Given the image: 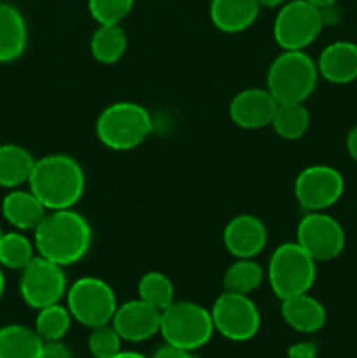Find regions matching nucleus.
<instances>
[{
  "label": "nucleus",
  "instance_id": "f257e3e1",
  "mask_svg": "<svg viewBox=\"0 0 357 358\" xmlns=\"http://www.w3.org/2000/svg\"><path fill=\"white\" fill-rule=\"evenodd\" d=\"M91 243L93 231L90 222L74 208L48 212L34 231L37 254L62 268L83 261Z\"/></svg>",
  "mask_w": 357,
  "mask_h": 358
},
{
  "label": "nucleus",
  "instance_id": "f03ea898",
  "mask_svg": "<svg viewBox=\"0 0 357 358\" xmlns=\"http://www.w3.org/2000/svg\"><path fill=\"white\" fill-rule=\"evenodd\" d=\"M28 189L48 212L74 208L84 194L86 175L74 157L66 154H49L35 159Z\"/></svg>",
  "mask_w": 357,
  "mask_h": 358
},
{
  "label": "nucleus",
  "instance_id": "7ed1b4c3",
  "mask_svg": "<svg viewBox=\"0 0 357 358\" xmlns=\"http://www.w3.org/2000/svg\"><path fill=\"white\" fill-rule=\"evenodd\" d=\"M153 117L149 110L135 101H118L98 115L94 133L107 149L125 152L142 145L153 133Z\"/></svg>",
  "mask_w": 357,
  "mask_h": 358
},
{
  "label": "nucleus",
  "instance_id": "20e7f679",
  "mask_svg": "<svg viewBox=\"0 0 357 358\" xmlns=\"http://www.w3.org/2000/svg\"><path fill=\"white\" fill-rule=\"evenodd\" d=\"M317 62L304 51H282L270 65L266 90L279 103H304L318 83Z\"/></svg>",
  "mask_w": 357,
  "mask_h": 358
},
{
  "label": "nucleus",
  "instance_id": "39448f33",
  "mask_svg": "<svg viewBox=\"0 0 357 358\" xmlns=\"http://www.w3.org/2000/svg\"><path fill=\"white\" fill-rule=\"evenodd\" d=\"M268 283L280 301L310 292L317 278V262L296 243L279 245L268 262Z\"/></svg>",
  "mask_w": 357,
  "mask_h": 358
},
{
  "label": "nucleus",
  "instance_id": "423d86ee",
  "mask_svg": "<svg viewBox=\"0 0 357 358\" xmlns=\"http://www.w3.org/2000/svg\"><path fill=\"white\" fill-rule=\"evenodd\" d=\"M216 332L212 313L192 301H174L161 311L160 334L164 343L195 352L205 346Z\"/></svg>",
  "mask_w": 357,
  "mask_h": 358
},
{
  "label": "nucleus",
  "instance_id": "0eeeda50",
  "mask_svg": "<svg viewBox=\"0 0 357 358\" xmlns=\"http://www.w3.org/2000/svg\"><path fill=\"white\" fill-rule=\"evenodd\" d=\"M65 297L74 320L90 329L111 324L119 306L114 289L98 276H83L76 280L69 287Z\"/></svg>",
  "mask_w": 357,
  "mask_h": 358
},
{
  "label": "nucleus",
  "instance_id": "6e6552de",
  "mask_svg": "<svg viewBox=\"0 0 357 358\" xmlns=\"http://www.w3.org/2000/svg\"><path fill=\"white\" fill-rule=\"evenodd\" d=\"M324 28L318 7L307 0H289L279 7L273 21V38L282 51H304Z\"/></svg>",
  "mask_w": 357,
  "mask_h": 358
},
{
  "label": "nucleus",
  "instance_id": "1a4fd4ad",
  "mask_svg": "<svg viewBox=\"0 0 357 358\" xmlns=\"http://www.w3.org/2000/svg\"><path fill=\"white\" fill-rule=\"evenodd\" d=\"M210 313H212L214 329L230 341H251L261 329L259 308L245 294H234L224 290L214 301Z\"/></svg>",
  "mask_w": 357,
  "mask_h": 358
},
{
  "label": "nucleus",
  "instance_id": "9d476101",
  "mask_svg": "<svg viewBox=\"0 0 357 358\" xmlns=\"http://www.w3.org/2000/svg\"><path fill=\"white\" fill-rule=\"evenodd\" d=\"M66 276L62 266L35 255L30 264L21 269L20 296L24 304L34 310H42L62 303L66 296Z\"/></svg>",
  "mask_w": 357,
  "mask_h": 358
},
{
  "label": "nucleus",
  "instance_id": "9b49d317",
  "mask_svg": "<svg viewBox=\"0 0 357 358\" xmlns=\"http://www.w3.org/2000/svg\"><path fill=\"white\" fill-rule=\"evenodd\" d=\"M345 178L329 164H312L294 180V196L307 212H326L342 199Z\"/></svg>",
  "mask_w": 357,
  "mask_h": 358
},
{
  "label": "nucleus",
  "instance_id": "f8f14e48",
  "mask_svg": "<svg viewBox=\"0 0 357 358\" xmlns=\"http://www.w3.org/2000/svg\"><path fill=\"white\" fill-rule=\"evenodd\" d=\"M296 243L315 262L338 257L346 243L343 226L326 212H308L296 227Z\"/></svg>",
  "mask_w": 357,
  "mask_h": 358
},
{
  "label": "nucleus",
  "instance_id": "ddd939ff",
  "mask_svg": "<svg viewBox=\"0 0 357 358\" xmlns=\"http://www.w3.org/2000/svg\"><path fill=\"white\" fill-rule=\"evenodd\" d=\"M111 324L122 341L144 343L160 332L161 311L136 297L118 306Z\"/></svg>",
  "mask_w": 357,
  "mask_h": 358
},
{
  "label": "nucleus",
  "instance_id": "4468645a",
  "mask_svg": "<svg viewBox=\"0 0 357 358\" xmlns=\"http://www.w3.org/2000/svg\"><path fill=\"white\" fill-rule=\"evenodd\" d=\"M279 101L266 87H248L234 94L227 107L230 119L244 129H261L272 124Z\"/></svg>",
  "mask_w": 357,
  "mask_h": 358
},
{
  "label": "nucleus",
  "instance_id": "2eb2a0df",
  "mask_svg": "<svg viewBox=\"0 0 357 358\" xmlns=\"http://www.w3.org/2000/svg\"><path fill=\"white\" fill-rule=\"evenodd\" d=\"M223 243L234 259H254L265 250L268 243V231L261 219L241 213L226 224Z\"/></svg>",
  "mask_w": 357,
  "mask_h": 358
},
{
  "label": "nucleus",
  "instance_id": "dca6fc26",
  "mask_svg": "<svg viewBox=\"0 0 357 358\" xmlns=\"http://www.w3.org/2000/svg\"><path fill=\"white\" fill-rule=\"evenodd\" d=\"M318 76L331 84H350L357 79V44L336 41L326 45L317 59Z\"/></svg>",
  "mask_w": 357,
  "mask_h": 358
},
{
  "label": "nucleus",
  "instance_id": "f3484780",
  "mask_svg": "<svg viewBox=\"0 0 357 358\" xmlns=\"http://www.w3.org/2000/svg\"><path fill=\"white\" fill-rule=\"evenodd\" d=\"M280 315L293 331L301 332V334L318 332L328 320V311H326L324 304L308 292L284 299L282 306H280Z\"/></svg>",
  "mask_w": 357,
  "mask_h": 358
},
{
  "label": "nucleus",
  "instance_id": "a211bd4d",
  "mask_svg": "<svg viewBox=\"0 0 357 358\" xmlns=\"http://www.w3.org/2000/svg\"><path fill=\"white\" fill-rule=\"evenodd\" d=\"M258 0H210V21L224 34H240L255 23L259 16Z\"/></svg>",
  "mask_w": 357,
  "mask_h": 358
},
{
  "label": "nucleus",
  "instance_id": "6ab92c4d",
  "mask_svg": "<svg viewBox=\"0 0 357 358\" xmlns=\"http://www.w3.org/2000/svg\"><path fill=\"white\" fill-rule=\"evenodd\" d=\"M48 210L37 196L28 189H10L2 199V215L16 231H35L42 222Z\"/></svg>",
  "mask_w": 357,
  "mask_h": 358
},
{
  "label": "nucleus",
  "instance_id": "aec40b11",
  "mask_svg": "<svg viewBox=\"0 0 357 358\" xmlns=\"http://www.w3.org/2000/svg\"><path fill=\"white\" fill-rule=\"evenodd\" d=\"M28 44V27L18 7L0 2V63H13L23 56Z\"/></svg>",
  "mask_w": 357,
  "mask_h": 358
},
{
  "label": "nucleus",
  "instance_id": "412c9836",
  "mask_svg": "<svg viewBox=\"0 0 357 358\" xmlns=\"http://www.w3.org/2000/svg\"><path fill=\"white\" fill-rule=\"evenodd\" d=\"M35 157L30 150L16 143H2L0 145V187L18 189L28 184Z\"/></svg>",
  "mask_w": 357,
  "mask_h": 358
},
{
  "label": "nucleus",
  "instance_id": "4be33fe9",
  "mask_svg": "<svg viewBox=\"0 0 357 358\" xmlns=\"http://www.w3.org/2000/svg\"><path fill=\"white\" fill-rule=\"evenodd\" d=\"M42 345L35 329L21 324L0 327V358H38Z\"/></svg>",
  "mask_w": 357,
  "mask_h": 358
},
{
  "label": "nucleus",
  "instance_id": "5701e85b",
  "mask_svg": "<svg viewBox=\"0 0 357 358\" xmlns=\"http://www.w3.org/2000/svg\"><path fill=\"white\" fill-rule=\"evenodd\" d=\"M128 48L126 31L121 24H98L90 41V52L102 65L118 63Z\"/></svg>",
  "mask_w": 357,
  "mask_h": 358
},
{
  "label": "nucleus",
  "instance_id": "b1692460",
  "mask_svg": "<svg viewBox=\"0 0 357 358\" xmlns=\"http://www.w3.org/2000/svg\"><path fill=\"white\" fill-rule=\"evenodd\" d=\"M310 121V112L304 103H279L270 126L280 138L293 142L307 135Z\"/></svg>",
  "mask_w": 357,
  "mask_h": 358
},
{
  "label": "nucleus",
  "instance_id": "393cba45",
  "mask_svg": "<svg viewBox=\"0 0 357 358\" xmlns=\"http://www.w3.org/2000/svg\"><path fill=\"white\" fill-rule=\"evenodd\" d=\"M262 278L265 271L259 262H255L254 259H237L224 273L223 287L226 292L251 296L254 290L259 289Z\"/></svg>",
  "mask_w": 357,
  "mask_h": 358
},
{
  "label": "nucleus",
  "instance_id": "a878e982",
  "mask_svg": "<svg viewBox=\"0 0 357 358\" xmlns=\"http://www.w3.org/2000/svg\"><path fill=\"white\" fill-rule=\"evenodd\" d=\"M35 257V245L21 231L4 233L0 240V266L13 271L27 268Z\"/></svg>",
  "mask_w": 357,
  "mask_h": 358
},
{
  "label": "nucleus",
  "instance_id": "bb28decb",
  "mask_svg": "<svg viewBox=\"0 0 357 358\" xmlns=\"http://www.w3.org/2000/svg\"><path fill=\"white\" fill-rule=\"evenodd\" d=\"M72 320L69 308L63 306L62 303L51 304L38 310L34 329L42 341H62L70 331Z\"/></svg>",
  "mask_w": 357,
  "mask_h": 358
},
{
  "label": "nucleus",
  "instance_id": "cd10ccee",
  "mask_svg": "<svg viewBox=\"0 0 357 358\" xmlns=\"http://www.w3.org/2000/svg\"><path fill=\"white\" fill-rule=\"evenodd\" d=\"M139 299L146 301L147 304L156 310L163 311L175 301V289L172 280L161 271H149L139 280L136 285Z\"/></svg>",
  "mask_w": 357,
  "mask_h": 358
},
{
  "label": "nucleus",
  "instance_id": "c85d7f7f",
  "mask_svg": "<svg viewBox=\"0 0 357 358\" xmlns=\"http://www.w3.org/2000/svg\"><path fill=\"white\" fill-rule=\"evenodd\" d=\"M121 336L112 324L93 327L88 338V350L93 358H112L121 352Z\"/></svg>",
  "mask_w": 357,
  "mask_h": 358
},
{
  "label": "nucleus",
  "instance_id": "c756f323",
  "mask_svg": "<svg viewBox=\"0 0 357 358\" xmlns=\"http://www.w3.org/2000/svg\"><path fill=\"white\" fill-rule=\"evenodd\" d=\"M135 0H88V10L98 24H121Z\"/></svg>",
  "mask_w": 357,
  "mask_h": 358
},
{
  "label": "nucleus",
  "instance_id": "7c9ffc66",
  "mask_svg": "<svg viewBox=\"0 0 357 358\" xmlns=\"http://www.w3.org/2000/svg\"><path fill=\"white\" fill-rule=\"evenodd\" d=\"M38 358H74L72 352L62 341H44Z\"/></svg>",
  "mask_w": 357,
  "mask_h": 358
},
{
  "label": "nucleus",
  "instance_id": "2f4dec72",
  "mask_svg": "<svg viewBox=\"0 0 357 358\" xmlns=\"http://www.w3.org/2000/svg\"><path fill=\"white\" fill-rule=\"evenodd\" d=\"M318 353V348L312 341H300L294 343L287 348V357L289 358H315Z\"/></svg>",
  "mask_w": 357,
  "mask_h": 358
},
{
  "label": "nucleus",
  "instance_id": "473e14b6",
  "mask_svg": "<svg viewBox=\"0 0 357 358\" xmlns=\"http://www.w3.org/2000/svg\"><path fill=\"white\" fill-rule=\"evenodd\" d=\"M153 358H195V355H192V352H189V350L178 348V346L164 343L161 348H158L156 352H154Z\"/></svg>",
  "mask_w": 357,
  "mask_h": 358
},
{
  "label": "nucleus",
  "instance_id": "72a5a7b5",
  "mask_svg": "<svg viewBox=\"0 0 357 358\" xmlns=\"http://www.w3.org/2000/svg\"><path fill=\"white\" fill-rule=\"evenodd\" d=\"M345 145H346V152H349V156L352 157V161H356L357 163V124L354 126V128L349 131V135H346Z\"/></svg>",
  "mask_w": 357,
  "mask_h": 358
},
{
  "label": "nucleus",
  "instance_id": "f704fd0d",
  "mask_svg": "<svg viewBox=\"0 0 357 358\" xmlns=\"http://www.w3.org/2000/svg\"><path fill=\"white\" fill-rule=\"evenodd\" d=\"M259 6L266 7V9H279L284 3L289 2V0H258Z\"/></svg>",
  "mask_w": 357,
  "mask_h": 358
},
{
  "label": "nucleus",
  "instance_id": "c9c22d12",
  "mask_svg": "<svg viewBox=\"0 0 357 358\" xmlns=\"http://www.w3.org/2000/svg\"><path fill=\"white\" fill-rule=\"evenodd\" d=\"M112 358H149V357H146V355H142V353H139V352H119L118 355H114Z\"/></svg>",
  "mask_w": 357,
  "mask_h": 358
},
{
  "label": "nucleus",
  "instance_id": "e433bc0d",
  "mask_svg": "<svg viewBox=\"0 0 357 358\" xmlns=\"http://www.w3.org/2000/svg\"><path fill=\"white\" fill-rule=\"evenodd\" d=\"M307 2H310L312 6L318 7V9H322V7H328V6H332V3H336L338 0H307Z\"/></svg>",
  "mask_w": 357,
  "mask_h": 358
},
{
  "label": "nucleus",
  "instance_id": "4c0bfd02",
  "mask_svg": "<svg viewBox=\"0 0 357 358\" xmlns=\"http://www.w3.org/2000/svg\"><path fill=\"white\" fill-rule=\"evenodd\" d=\"M4 290H6V276H4L2 266H0V299H2L4 296Z\"/></svg>",
  "mask_w": 357,
  "mask_h": 358
},
{
  "label": "nucleus",
  "instance_id": "58836bf2",
  "mask_svg": "<svg viewBox=\"0 0 357 358\" xmlns=\"http://www.w3.org/2000/svg\"><path fill=\"white\" fill-rule=\"evenodd\" d=\"M2 234H4V233H2V227H0V240H2Z\"/></svg>",
  "mask_w": 357,
  "mask_h": 358
}]
</instances>
